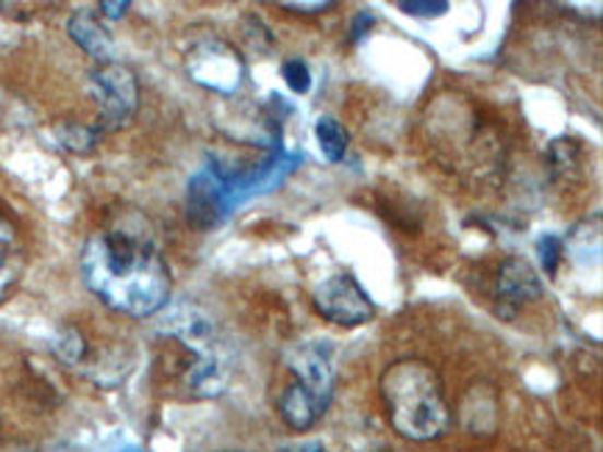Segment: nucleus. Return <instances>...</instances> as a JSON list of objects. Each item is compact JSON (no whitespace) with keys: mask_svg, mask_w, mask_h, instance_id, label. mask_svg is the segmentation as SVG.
<instances>
[{"mask_svg":"<svg viewBox=\"0 0 603 452\" xmlns=\"http://www.w3.org/2000/svg\"><path fill=\"white\" fill-rule=\"evenodd\" d=\"M86 289L134 320L158 314L170 300V270L151 219L137 209L117 212L81 250Z\"/></svg>","mask_w":603,"mask_h":452,"instance_id":"1","label":"nucleus"},{"mask_svg":"<svg viewBox=\"0 0 603 452\" xmlns=\"http://www.w3.org/2000/svg\"><path fill=\"white\" fill-rule=\"evenodd\" d=\"M387 419L409 441H434L451 425L442 380L437 369L417 358H403L381 374Z\"/></svg>","mask_w":603,"mask_h":452,"instance_id":"2","label":"nucleus"},{"mask_svg":"<svg viewBox=\"0 0 603 452\" xmlns=\"http://www.w3.org/2000/svg\"><path fill=\"white\" fill-rule=\"evenodd\" d=\"M90 92L98 103L100 128L104 131H120L134 120L140 109V86L131 67L120 61L98 64L90 73Z\"/></svg>","mask_w":603,"mask_h":452,"instance_id":"3","label":"nucleus"},{"mask_svg":"<svg viewBox=\"0 0 603 452\" xmlns=\"http://www.w3.org/2000/svg\"><path fill=\"white\" fill-rule=\"evenodd\" d=\"M311 306L326 322L340 328H362L373 320L376 306L351 272L326 277L311 292Z\"/></svg>","mask_w":603,"mask_h":452,"instance_id":"4","label":"nucleus"},{"mask_svg":"<svg viewBox=\"0 0 603 452\" xmlns=\"http://www.w3.org/2000/svg\"><path fill=\"white\" fill-rule=\"evenodd\" d=\"M187 73L198 86H206L217 95H234L245 79V61L226 43L206 39L189 50Z\"/></svg>","mask_w":603,"mask_h":452,"instance_id":"5","label":"nucleus"},{"mask_svg":"<svg viewBox=\"0 0 603 452\" xmlns=\"http://www.w3.org/2000/svg\"><path fill=\"white\" fill-rule=\"evenodd\" d=\"M287 369L293 372V383L315 397L320 408H329L331 394H334V364L326 342L320 344H295L287 353Z\"/></svg>","mask_w":603,"mask_h":452,"instance_id":"6","label":"nucleus"},{"mask_svg":"<svg viewBox=\"0 0 603 452\" xmlns=\"http://www.w3.org/2000/svg\"><path fill=\"white\" fill-rule=\"evenodd\" d=\"M234 212L232 198L217 167L201 169L187 187V219L196 228H217Z\"/></svg>","mask_w":603,"mask_h":452,"instance_id":"7","label":"nucleus"},{"mask_svg":"<svg viewBox=\"0 0 603 452\" xmlns=\"http://www.w3.org/2000/svg\"><path fill=\"white\" fill-rule=\"evenodd\" d=\"M498 297L506 308V314L512 317L515 308L534 302L543 297V284L534 266L525 259H506L498 272Z\"/></svg>","mask_w":603,"mask_h":452,"instance_id":"8","label":"nucleus"},{"mask_svg":"<svg viewBox=\"0 0 603 452\" xmlns=\"http://www.w3.org/2000/svg\"><path fill=\"white\" fill-rule=\"evenodd\" d=\"M68 34L70 39H73L90 59L98 61V64L115 61V39H111L106 25L98 20V14L90 12V9H79V12L68 20Z\"/></svg>","mask_w":603,"mask_h":452,"instance_id":"9","label":"nucleus"},{"mask_svg":"<svg viewBox=\"0 0 603 452\" xmlns=\"http://www.w3.org/2000/svg\"><path fill=\"white\" fill-rule=\"evenodd\" d=\"M323 414L326 411L320 408V405L315 403V397H311L306 389H300L298 383H289V386L281 392L279 416L284 419V425H287V428L304 433V430H309L311 425H315Z\"/></svg>","mask_w":603,"mask_h":452,"instance_id":"10","label":"nucleus"},{"mask_svg":"<svg viewBox=\"0 0 603 452\" xmlns=\"http://www.w3.org/2000/svg\"><path fill=\"white\" fill-rule=\"evenodd\" d=\"M25 270V250L17 239V230L0 219V300L12 292Z\"/></svg>","mask_w":603,"mask_h":452,"instance_id":"11","label":"nucleus"},{"mask_svg":"<svg viewBox=\"0 0 603 452\" xmlns=\"http://www.w3.org/2000/svg\"><path fill=\"white\" fill-rule=\"evenodd\" d=\"M315 136L326 162L340 164L347 153V131L334 117H320L315 122Z\"/></svg>","mask_w":603,"mask_h":452,"instance_id":"12","label":"nucleus"},{"mask_svg":"<svg viewBox=\"0 0 603 452\" xmlns=\"http://www.w3.org/2000/svg\"><path fill=\"white\" fill-rule=\"evenodd\" d=\"M56 136H59L61 147H68L73 153H90L98 142V131L95 128L79 126V122H64V126L56 128Z\"/></svg>","mask_w":603,"mask_h":452,"instance_id":"13","label":"nucleus"},{"mask_svg":"<svg viewBox=\"0 0 603 452\" xmlns=\"http://www.w3.org/2000/svg\"><path fill=\"white\" fill-rule=\"evenodd\" d=\"M536 253H540V261H543L545 275L554 277L561 264V255H565V241L554 234H545L543 239L536 241Z\"/></svg>","mask_w":603,"mask_h":452,"instance_id":"14","label":"nucleus"},{"mask_svg":"<svg viewBox=\"0 0 603 452\" xmlns=\"http://www.w3.org/2000/svg\"><path fill=\"white\" fill-rule=\"evenodd\" d=\"M281 75L295 95H306L311 90V70L304 59H287L281 64Z\"/></svg>","mask_w":603,"mask_h":452,"instance_id":"15","label":"nucleus"},{"mask_svg":"<svg viewBox=\"0 0 603 452\" xmlns=\"http://www.w3.org/2000/svg\"><path fill=\"white\" fill-rule=\"evenodd\" d=\"M398 9L409 17H442V14H448L451 3H446V0H437V3L434 0H398Z\"/></svg>","mask_w":603,"mask_h":452,"instance_id":"16","label":"nucleus"},{"mask_svg":"<svg viewBox=\"0 0 603 452\" xmlns=\"http://www.w3.org/2000/svg\"><path fill=\"white\" fill-rule=\"evenodd\" d=\"M56 353H59V356L64 358V361H68V364L79 361L81 353H84V342H81V336L73 331V328H70V331L61 333V338H59V342H56Z\"/></svg>","mask_w":603,"mask_h":452,"instance_id":"17","label":"nucleus"},{"mask_svg":"<svg viewBox=\"0 0 603 452\" xmlns=\"http://www.w3.org/2000/svg\"><path fill=\"white\" fill-rule=\"evenodd\" d=\"M281 7L284 9H289V12H298V14H317V12H326V9H334V3H331V0H315V3H300V0H284V3H281Z\"/></svg>","mask_w":603,"mask_h":452,"instance_id":"18","label":"nucleus"},{"mask_svg":"<svg viewBox=\"0 0 603 452\" xmlns=\"http://www.w3.org/2000/svg\"><path fill=\"white\" fill-rule=\"evenodd\" d=\"M373 23H376V17H373V12H367V9H365V12L356 14L354 23H351V43L359 45L362 39L367 37V31H370Z\"/></svg>","mask_w":603,"mask_h":452,"instance_id":"19","label":"nucleus"},{"mask_svg":"<svg viewBox=\"0 0 603 452\" xmlns=\"http://www.w3.org/2000/svg\"><path fill=\"white\" fill-rule=\"evenodd\" d=\"M100 14H104V17H109V20H120L122 14L129 12L131 9V3L129 0H117V3H111V0H104V3H100Z\"/></svg>","mask_w":603,"mask_h":452,"instance_id":"20","label":"nucleus"},{"mask_svg":"<svg viewBox=\"0 0 603 452\" xmlns=\"http://www.w3.org/2000/svg\"><path fill=\"white\" fill-rule=\"evenodd\" d=\"M126 452H142V450H134V447H131V450H126Z\"/></svg>","mask_w":603,"mask_h":452,"instance_id":"21","label":"nucleus"}]
</instances>
